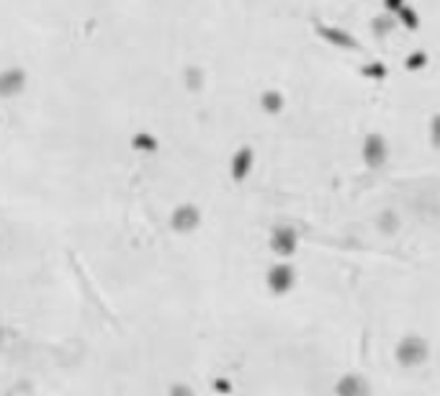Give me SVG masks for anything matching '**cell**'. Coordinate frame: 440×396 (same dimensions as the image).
Returning a JSON list of instances; mask_svg holds the SVG:
<instances>
[{"mask_svg": "<svg viewBox=\"0 0 440 396\" xmlns=\"http://www.w3.org/2000/svg\"><path fill=\"white\" fill-rule=\"evenodd\" d=\"M389 160V144L384 140L381 134H368L366 140H363V162H366V168L371 170H379L386 165Z\"/></svg>", "mask_w": 440, "mask_h": 396, "instance_id": "1", "label": "cell"}, {"mask_svg": "<svg viewBox=\"0 0 440 396\" xmlns=\"http://www.w3.org/2000/svg\"><path fill=\"white\" fill-rule=\"evenodd\" d=\"M317 37L322 39V42H327V44L338 47V49H343V51L360 49L358 39L353 37L350 31L340 29V26H330V23H317Z\"/></svg>", "mask_w": 440, "mask_h": 396, "instance_id": "2", "label": "cell"}, {"mask_svg": "<svg viewBox=\"0 0 440 396\" xmlns=\"http://www.w3.org/2000/svg\"><path fill=\"white\" fill-rule=\"evenodd\" d=\"M201 224V211L193 204H181L176 211L170 214V227L176 229L178 235H188Z\"/></svg>", "mask_w": 440, "mask_h": 396, "instance_id": "3", "label": "cell"}, {"mask_svg": "<svg viewBox=\"0 0 440 396\" xmlns=\"http://www.w3.org/2000/svg\"><path fill=\"white\" fill-rule=\"evenodd\" d=\"M23 88H26V73L21 67H8L0 73V98L21 96Z\"/></svg>", "mask_w": 440, "mask_h": 396, "instance_id": "4", "label": "cell"}, {"mask_svg": "<svg viewBox=\"0 0 440 396\" xmlns=\"http://www.w3.org/2000/svg\"><path fill=\"white\" fill-rule=\"evenodd\" d=\"M296 245H299V237L293 232L291 227H276L271 235V247L276 255L281 257H288L296 252Z\"/></svg>", "mask_w": 440, "mask_h": 396, "instance_id": "5", "label": "cell"}, {"mask_svg": "<svg viewBox=\"0 0 440 396\" xmlns=\"http://www.w3.org/2000/svg\"><path fill=\"white\" fill-rule=\"evenodd\" d=\"M293 280H296V276H293V268L291 265H273L271 271H268V286H271L273 294H286V291H291Z\"/></svg>", "mask_w": 440, "mask_h": 396, "instance_id": "6", "label": "cell"}, {"mask_svg": "<svg viewBox=\"0 0 440 396\" xmlns=\"http://www.w3.org/2000/svg\"><path fill=\"white\" fill-rule=\"evenodd\" d=\"M252 165H255V152L250 147H240L232 157V162H229V173H232L237 183H243L245 178L252 173Z\"/></svg>", "mask_w": 440, "mask_h": 396, "instance_id": "7", "label": "cell"}, {"mask_svg": "<svg viewBox=\"0 0 440 396\" xmlns=\"http://www.w3.org/2000/svg\"><path fill=\"white\" fill-rule=\"evenodd\" d=\"M399 358H402L404 363H420V360L425 358V342L417 338L402 340V345H399Z\"/></svg>", "mask_w": 440, "mask_h": 396, "instance_id": "8", "label": "cell"}, {"mask_svg": "<svg viewBox=\"0 0 440 396\" xmlns=\"http://www.w3.org/2000/svg\"><path fill=\"white\" fill-rule=\"evenodd\" d=\"M283 106H286V101H283V93H279V90H265L263 96H260V109H263L268 116L281 113Z\"/></svg>", "mask_w": 440, "mask_h": 396, "instance_id": "9", "label": "cell"}, {"mask_svg": "<svg viewBox=\"0 0 440 396\" xmlns=\"http://www.w3.org/2000/svg\"><path fill=\"white\" fill-rule=\"evenodd\" d=\"M394 16H396V21L402 23L404 29H410V31H417L420 23H422V18H420L417 11H415L412 6H407V3H404V6L399 8V11H396Z\"/></svg>", "mask_w": 440, "mask_h": 396, "instance_id": "10", "label": "cell"}, {"mask_svg": "<svg viewBox=\"0 0 440 396\" xmlns=\"http://www.w3.org/2000/svg\"><path fill=\"white\" fill-rule=\"evenodd\" d=\"M394 29H396V18H394V16H381V13H379L374 21H371V31H374L376 39L389 37Z\"/></svg>", "mask_w": 440, "mask_h": 396, "instance_id": "11", "label": "cell"}, {"mask_svg": "<svg viewBox=\"0 0 440 396\" xmlns=\"http://www.w3.org/2000/svg\"><path fill=\"white\" fill-rule=\"evenodd\" d=\"M360 75L368 78V80H384V78L389 75V70H386L384 62H368V65L360 67Z\"/></svg>", "mask_w": 440, "mask_h": 396, "instance_id": "12", "label": "cell"}, {"mask_svg": "<svg viewBox=\"0 0 440 396\" xmlns=\"http://www.w3.org/2000/svg\"><path fill=\"white\" fill-rule=\"evenodd\" d=\"M132 147H134V149H142V152H157V147H160V142L154 140L152 134H134Z\"/></svg>", "mask_w": 440, "mask_h": 396, "instance_id": "13", "label": "cell"}, {"mask_svg": "<svg viewBox=\"0 0 440 396\" xmlns=\"http://www.w3.org/2000/svg\"><path fill=\"white\" fill-rule=\"evenodd\" d=\"M425 65H427V51H422V49L412 51L410 57L404 59V67H407L410 73H417V70H422Z\"/></svg>", "mask_w": 440, "mask_h": 396, "instance_id": "14", "label": "cell"}, {"mask_svg": "<svg viewBox=\"0 0 440 396\" xmlns=\"http://www.w3.org/2000/svg\"><path fill=\"white\" fill-rule=\"evenodd\" d=\"M396 227H399V221H396L394 211H384L381 216H379V229H381V232L391 235V232H396Z\"/></svg>", "mask_w": 440, "mask_h": 396, "instance_id": "15", "label": "cell"}, {"mask_svg": "<svg viewBox=\"0 0 440 396\" xmlns=\"http://www.w3.org/2000/svg\"><path fill=\"white\" fill-rule=\"evenodd\" d=\"M430 144L440 149V113H435L433 121H430Z\"/></svg>", "mask_w": 440, "mask_h": 396, "instance_id": "16", "label": "cell"}, {"mask_svg": "<svg viewBox=\"0 0 440 396\" xmlns=\"http://www.w3.org/2000/svg\"><path fill=\"white\" fill-rule=\"evenodd\" d=\"M185 82H188V88H191V90H198V88H201V70L191 67V70L185 73Z\"/></svg>", "mask_w": 440, "mask_h": 396, "instance_id": "17", "label": "cell"}, {"mask_svg": "<svg viewBox=\"0 0 440 396\" xmlns=\"http://www.w3.org/2000/svg\"><path fill=\"white\" fill-rule=\"evenodd\" d=\"M404 3H407V0H384V8H386L389 13H396V11H399Z\"/></svg>", "mask_w": 440, "mask_h": 396, "instance_id": "18", "label": "cell"}, {"mask_svg": "<svg viewBox=\"0 0 440 396\" xmlns=\"http://www.w3.org/2000/svg\"><path fill=\"white\" fill-rule=\"evenodd\" d=\"M173 396H193V394L185 386H178V389H173Z\"/></svg>", "mask_w": 440, "mask_h": 396, "instance_id": "19", "label": "cell"}]
</instances>
